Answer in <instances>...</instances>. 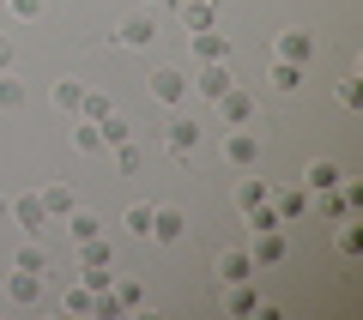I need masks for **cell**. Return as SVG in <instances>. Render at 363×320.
Returning a JSON list of instances; mask_svg holds the SVG:
<instances>
[{
	"mask_svg": "<svg viewBox=\"0 0 363 320\" xmlns=\"http://www.w3.org/2000/svg\"><path fill=\"white\" fill-rule=\"evenodd\" d=\"M272 61H297V67H309V61H315V30H279V42H272Z\"/></svg>",
	"mask_w": 363,
	"mask_h": 320,
	"instance_id": "1",
	"label": "cell"
},
{
	"mask_svg": "<svg viewBox=\"0 0 363 320\" xmlns=\"http://www.w3.org/2000/svg\"><path fill=\"white\" fill-rule=\"evenodd\" d=\"M230 85H236V79H230V61H200V73H194V91H200L206 103H218Z\"/></svg>",
	"mask_w": 363,
	"mask_h": 320,
	"instance_id": "2",
	"label": "cell"
},
{
	"mask_svg": "<svg viewBox=\"0 0 363 320\" xmlns=\"http://www.w3.org/2000/svg\"><path fill=\"white\" fill-rule=\"evenodd\" d=\"M182 236H188V218H182L176 205H152V242H164V248H176Z\"/></svg>",
	"mask_w": 363,
	"mask_h": 320,
	"instance_id": "3",
	"label": "cell"
},
{
	"mask_svg": "<svg viewBox=\"0 0 363 320\" xmlns=\"http://www.w3.org/2000/svg\"><path fill=\"white\" fill-rule=\"evenodd\" d=\"M248 115H255V97L230 85V91L218 97V121H224V127H248Z\"/></svg>",
	"mask_w": 363,
	"mask_h": 320,
	"instance_id": "4",
	"label": "cell"
},
{
	"mask_svg": "<svg viewBox=\"0 0 363 320\" xmlns=\"http://www.w3.org/2000/svg\"><path fill=\"white\" fill-rule=\"evenodd\" d=\"M248 260H255V272L279 266V260H285V236H279V230H255V248H248Z\"/></svg>",
	"mask_w": 363,
	"mask_h": 320,
	"instance_id": "5",
	"label": "cell"
},
{
	"mask_svg": "<svg viewBox=\"0 0 363 320\" xmlns=\"http://www.w3.org/2000/svg\"><path fill=\"white\" fill-rule=\"evenodd\" d=\"M152 97L164 103V109H169V103H182V97H188V73H176V67H157V73H152Z\"/></svg>",
	"mask_w": 363,
	"mask_h": 320,
	"instance_id": "6",
	"label": "cell"
},
{
	"mask_svg": "<svg viewBox=\"0 0 363 320\" xmlns=\"http://www.w3.org/2000/svg\"><path fill=\"white\" fill-rule=\"evenodd\" d=\"M194 139H200V121H188V115H176V121L164 127V152H176V157L194 152Z\"/></svg>",
	"mask_w": 363,
	"mask_h": 320,
	"instance_id": "7",
	"label": "cell"
},
{
	"mask_svg": "<svg viewBox=\"0 0 363 320\" xmlns=\"http://www.w3.org/2000/svg\"><path fill=\"white\" fill-rule=\"evenodd\" d=\"M13 224L25 236H37L43 224H49V212H43V193H25V200H13Z\"/></svg>",
	"mask_w": 363,
	"mask_h": 320,
	"instance_id": "8",
	"label": "cell"
},
{
	"mask_svg": "<svg viewBox=\"0 0 363 320\" xmlns=\"http://www.w3.org/2000/svg\"><path fill=\"white\" fill-rule=\"evenodd\" d=\"M152 37H157V25H152L145 13H133V18H121V25H116V42H121V49H145Z\"/></svg>",
	"mask_w": 363,
	"mask_h": 320,
	"instance_id": "9",
	"label": "cell"
},
{
	"mask_svg": "<svg viewBox=\"0 0 363 320\" xmlns=\"http://www.w3.org/2000/svg\"><path fill=\"white\" fill-rule=\"evenodd\" d=\"M6 296L13 302H43V272H25V266H13V278H6Z\"/></svg>",
	"mask_w": 363,
	"mask_h": 320,
	"instance_id": "10",
	"label": "cell"
},
{
	"mask_svg": "<svg viewBox=\"0 0 363 320\" xmlns=\"http://www.w3.org/2000/svg\"><path fill=\"white\" fill-rule=\"evenodd\" d=\"M224 157H230L236 169H255L260 164V139L255 133H230V139H224Z\"/></svg>",
	"mask_w": 363,
	"mask_h": 320,
	"instance_id": "11",
	"label": "cell"
},
{
	"mask_svg": "<svg viewBox=\"0 0 363 320\" xmlns=\"http://www.w3.org/2000/svg\"><path fill=\"white\" fill-rule=\"evenodd\" d=\"M255 278V260L242 254V248H230V254H218V284H248Z\"/></svg>",
	"mask_w": 363,
	"mask_h": 320,
	"instance_id": "12",
	"label": "cell"
},
{
	"mask_svg": "<svg viewBox=\"0 0 363 320\" xmlns=\"http://www.w3.org/2000/svg\"><path fill=\"white\" fill-rule=\"evenodd\" d=\"M339 181H345V169L321 157V164H309V176H303V193H333Z\"/></svg>",
	"mask_w": 363,
	"mask_h": 320,
	"instance_id": "13",
	"label": "cell"
},
{
	"mask_svg": "<svg viewBox=\"0 0 363 320\" xmlns=\"http://www.w3.org/2000/svg\"><path fill=\"white\" fill-rule=\"evenodd\" d=\"M194 61H230V37L224 30H194Z\"/></svg>",
	"mask_w": 363,
	"mask_h": 320,
	"instance_id": "14",
	"label": "cell"
},
{
	"mask_svg": "<svg viewBox=\"0 0 363 320\" xmlns=\"http://www.w3.org/2000/svg\"><path fill=\"white\" fill-rule=\"evenodd\" d=\"M73 152H79V157H97V152H104V133H97V121L73 115Z\"/></svg>",
	"mask_w": 363,
	"mask_h": 320,
	"instance_id": "15",
	"label": "cell"
},
{
	"mask_svg": "<svg viewBox=\"0 0 363 320\" xmlns=\"http://www.w3.org/2000/svg\"><path fill=\"white\" fill-rule=\"evenodd\" d=\"M260 200H272V181H267V176H242V188H236V205H242V212H255Z\"/></svg>",
	"mask_w": 363,
	"mask_h": 320,
	"instance_id": "16",
	"label": "cell"
},
{
	"mask_svg": "<svg viewBox=\"0 0 363 320\" xmlns=\"http://www.w3.org/2000/svg\"><path fill=\"white\" fill-rule=\"evenodd\" d=\"M43 212H49V218H67V212H73V188H67V181L43 188Z\"/></svg>",
	"mask_w": 363,
	"mask_h": 320,
	"instance_id": "17",
	"label": "cell"
},
{
	"mask_svg": "<svg viewBox=\"0 0 363 320\" xmlns=\"http://www.w3.org/2000/svg\"><path fill=\"white\" fill-rule=\"evenodd\" d=\"M109 290H116L121 314H133V308H145V284H140V278H121V284H109Z\"/></svg>",
	"mask_w": 363,
	"mask_h": 320,
	"instance_id": "18",
	"label": "cell"
},
{
	"mask_svg": "<svg viewBox=\"0 0 363 320\" xmlns=\"http://www.w3.org/2000/svg\"><path fill=\"white\" fill-rule=\"evenodd\" d=\"M97 133H104V152H116V145L133 139V127H128L121 115H104V121H97Z\"/></svg>",
	"mask_w": 363,
	"mask_h": 320,
	"instance_id": "19",
	"label": "cell"
},
{
	"mask_svg": "<svg viewBox=\"0 0 363 320\" xmlns=\"http://www.w3.org/2000/svg\"><path fill=\"white\" fill-rule=\"evenodd\" d=\"M49 97H55V109H67V115H79V97H85V85H79V79H61V85H55Z\"/></svg>",
	"mask_w": 363,
	"mask_h": 320,
	"instance_id": "20",
	"label": "cell"
},
{
	"mask_svg": "<svg viewBox=\"0 0 363 320\" xmlns=\"http://www.w3.org/2000/svg\"><path fill=\"white\" fill-rule=\"evenodd\" d=\"M79 115H85V121H104V115H116V103H109L104 91H85V97H79Z\"/></svg>",
	"mask_w": 363,
	"mask_h": 320,
	"instance_id": "21",
	"label": "cell"
},
{
	"mask_svg": "<svg viewBox=\"0 0 363 320\" xmlns=\"http://www.w3.org/2000/svg\"><path fill=\"white\" fill-rule=\"evenodd\" d=\"M0 109H25V79L0 73Z\"/></svg>",
	"mask_w": 363,
	"mask_h": 320,
	"instance_id": "22",
	"label": "cell"
},
{
	"mask_svg": "<svg viewBox=\"0 0 363 320\" xmlns=\"http://www.w3.org/2000/svg\"><path fill=\"white\" fill-rule=\"evenodd\" d=\"M182 18H188V30H212L218 6H212V0H194V6H182Z\"/></svg>",
	"mask_w": 363,
	"mask_h": 320,
	"instance_id": "23",
	"label": "cell"
},
{
	"mask_svg": "<svg viewBox=\"0 0 363 320\" xmlns=\"http://www.w3.org/2000/svg\"><path fill=\"white\" fill-rule=\"evenodd\" d=\"M67 230H73V242H91V236H104V218H91V212H67Z\"/></svg>",
	"mask_w": 363,
	"mask_h": 320,
	"instance_id": "24",
	"label": "cell"
},
{
	"mask_svg": "<svg viewBox=\"0 0 363 320\" xmlns=\"http://www.w3.org/2000/svg\"><path fill=\"white\" fill-rule=\"evenodd\" d=\"M303 85V67L297 61H272V91H297Z\"/></svg>",
	"mask_w": 363,
	"mask_h": 320,
	"instance_id": "25",
	"label": "cell"
},
{
	"mask_svg": "<svg viewBox=\"0 0 363 320\" xmlns=\"http://www.w3.org/2000/svg\"><path fill=\"white\" fill-rule=\"evenodd\" d=\"M79 266H109V242H104V236L79 242Z\"/></svg>",
	"mask_w": 363,
	"mask_h": 320,
	"instance_id": "26",
	"label": "cell"
},
{
	"mask_svg": "<svg viewBox=\"0 0 363 320\" xmlns=\"http://www.w3.org/2000/svg\"><path fill=\"white\" fill-rule=\"evenodd\" d=\"M121 230H128V236H152V205H128Z\"/></svg>",
	"mask_w": 363,
	"mask_h": 320,
	"instance_id": "27",
	"label": "cell"
},
{
	"mask_svg": "<svg viewBox=\"0 0 363 320\" xmlns=\"http://www.w3.org/2000/svg\"><path fill=\"white\" fill-rule=\"evenodd\" d=\"M230 314H260V296L248 284H230Z\"/></svg>",
	"mask_w": 363,
	"mask_h": 320,
	"instance_id": "28",
	"label": "cell"
},
{
	"mask_svg": "<svg viewBox=\"0 0 363 320\" xmlns=\"http://www.w3.org/2000/svg\"><path fill=\"white\" fill-rule=\"evenodd\" d=\"M303 212H309V193H303V188L279 193V218H303Z\"/></svg>",
	"mask_w": 363,
	"mask_h": 320,
	"instance_id": "29",
	"label": "cell"
},
{
	"mask_svg": "<svg viewBox=\"0 0 363 320\" xmlns=\"http://www.w3.org/2000/svg\"><path fill=\"white\" fill-rule=\"evenodd\" d=\"M91 302H97V296H91L85 284H73V290L61 296V308H67V314H91Z\"/></svg>",
	"mask_w": 363,
	"mask_h": 320,
	"instance_id": "30",
	"label": "cell"
},
{
	"mask_svg": "<svg viewBox=\"0 0 363 320\" xmlns=\"http://www.w3.org/2000/svg\"><path fill=\"white\" fill-rule=\"evenodd\" d=\"M357 248H363V230H357V224H345V218H339V254H357Z\"/></svg>",
	"mask_w": 363,
	"mask_h": 320,
	"instance_id": "31",
	"label": "cell"
},
{
	"mask_svg": "<svg viewBox=\"0 0 363 320\" xmlns=\"http://www.w3.org/2000/svg\"><path fill=\"white\" fill-rule=\"evenodd\" d=\"M109 284H116V272H109V266H85V290H91V296L109 290Z\"/></svg>",
	"mask_w": 363,
	"mask_h": 320,
	"instance_id": "32",
	"label": "cell"
},
{
	"mask_svg": "<svg viewBox=\"0 0 363 320\" xmlns=\"http://www.w3.org/2000/svg\"><path fill=\"white\" fill-rule=\"evenodd\" d=\"M116 164H121V176H133V169H140V145H116Z\"/></svg>",
	"mask_w": 363,
	"mask_h": 320,
	"instance_id": "33",
	"label": "cell"
},
{
	"mask_svg": "<svg viewBox=\"0 0 363 320\" xmlns=\"http://www.w3.org/2000/svg\"><path fill=\"white\" fill-rule=\"evenodd\" d=\"M321 218H333V224H339V218H351V205L339 200V188H333V193H327V200H321Z\"/></svg>",
	"mask_w": 363,
	"mask_h": 320,
	"instance_id": "34",
	"label": "cell"
},
{
	"mask_svg": "<svg viewBox=\"0 0 363 320\" xmlns=\"http://www.w3.org/2000/svg\"><path fill=\"white\" fill-rule=\"evenodd\" d=\"M339 103H345V109H357V103H363V85H357V79H345V85H339Z\"/></svg>",
	"mask_w": 363,
	"mask_h": 320,
	"instance_id": "35",
	"label": "cell"
},
{
	"mask_svg": "<svg viewBox=\"0 0 363 320\" xmlns=\"http://www.w3.org/2000/svg\"><path fill=\"white\" fill-rule=\"evenodd\" d=\"M18 266H25V272H49V260H43V248H25V254H18Z\"/></svg>",
	"mask_w": 363,
	"mask_h": 320,
	"instance_id": "36",
	"label": "cell"
},
{
	"mask_svg": "<svg viewBox=\"0 0 363 320\" xmlns=\"http://www.w3.org/2000/svg\"><path fill=\"white\" fill-rule=\"evenodd\" d=\"M339 200H345L351 212H357V205H363V188H357V181H339Z\"/></svg>",
	"mask_w": 363,
	"mask_h": 320,
	"instance_id": "37",
	"label": "cell"
},
{
	"mask_svg": "<svg viewBox=\"0 0 363 320\" xmlns=\"http://www.w3.org/2000/svg\"><path fill=\"white\" fill-rule=\"evenodd\" d=\"M6 6H13L18 18H37V13H43V0H6Z\"/></svg>",
	"mask_w": 363,
	"mask_h": 320,
	"instance_id": "38",
	"label": "cell"
},
{
	"mask_svg": "<svg viewBox=\"0 0 363 320\" xmlns=\"http://www.w3.org/2000/svg\"><path fill=\"white\" fill-rule=\"evenodd\" d=\"M13 61H18V55H13V42L0 37V73H13Z\"/></svg>",
	"mask_w": 363,
	"mask_h": 320,
	"instance_id": "39",
	"label": "cell"
},
{
	"mask_svg": "<svg viewBox=\"0 0 363 320\" xmlns=\"http://www.w3.org/2000/svg\"><path fill=\"white\" fill-rule=\"evenodd\" d=\"M0 218H13V200H6V193H0Z\"/></svg>",
	"mask_w": 363,
	"mask_h": 320,
	"instance_id": "40",
	"label": "cell"
},
{
	"mask_svg": "<svg viewBox=\"0 0 363 320\" xmlns=\"http://www.w3.org/2000/svg\"><path fill=\"white\" fill-rule=\"evenodd\" d=\"M145 6H157V0H145Z\"/></svg>",
	"mask_w": 363,
	"mask_h": 320,
	"instance_id": "41",
	"label": "cell"
},
{
	"mask_svg": "<svg viewBox=\"0 0 363 320\" xmlns=\"http://www.w3.org/2000/svg\"><path fill=\"white\" fill-rule=\"evenodd\" d=\"M212 6H218V0H212Z\"/></svg>",
	"mask_w": 363,
	"mask_h": 320,
	"instance_id": "42",
	"label": "cell"
}]
</instances>
